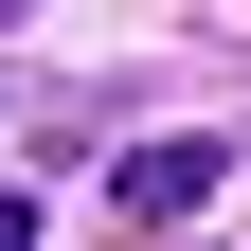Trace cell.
<instances>
[{"label": "cell", "mask_w": 251, "mask_h": 251, "mask_svg": "<svg viewBox=\"0 0 251 251\" xmlns=\"http://www.w3.org/2000/svg\"><path fill=\"white\" fill-rule=\"evenodd\" d=\"M108 198H126V215H198V198H215V144H126Z\"/></svg>", "instance_id": "cell-1"}, {"label": "cell", "mask_w": 251, "mask_h": 251, "mask_svg": "<svg viewBox=\"0 0 251 251\" xmlns=\"http://www.w3.org/2000/svg\"><path fill=\"white\" fill-rule=\"evenodd\" d=\"M0 251H36V215H18V198H0Z\"/></svg>", "instance_id": "cell-2"}, {"label": "cell", "mask_w": 251, "mask_h": 251, "mask_svg": "<svg viewBox=\"0 0 251 251\" xmlns=\"http://www.w3.org/2000/svg\"><path fill=\"white\" fill-rule=\"evenodd\" d=\"M0 18H18V0H0Z\"/></svg>", "instance_id": "cell-3"}]
</instances>
